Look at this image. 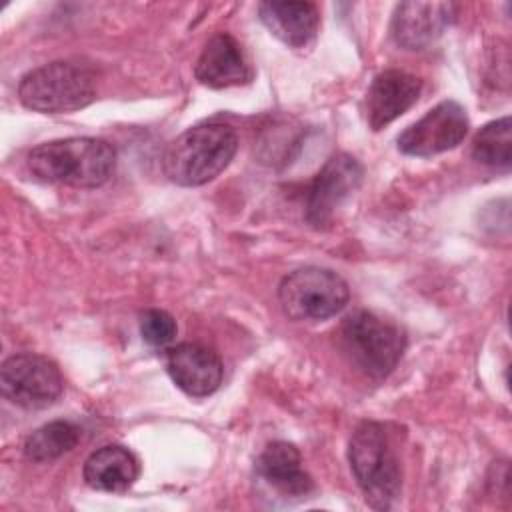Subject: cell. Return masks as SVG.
I'll return each instance as SVG.
<instances>
[{"instance_id":"obj_1","label":"cell","mask_w":512,"mask_h":512,"mask_svg":"<svg viewBox=\"0 0 512 512\" xmlns=\"http://www.w3.org/2000/svg\"><path fill=\"white\" fill-rule=\"evenodd\" d=\"M28 168L48 184L98 188L116 170V150L110 142L92 136L50 140L30 150Z\"/></svg>"},{"instance_id":"obj_2","label":"cell","mask_w":512,"mask_h":512,"mask_svg":"<svg viewBox=\"0 0 512 512\" xmlns=\"http://www.w3.org/2000/svg\"><path fill=\"white\" fill-rule=\"evenodd\" d=\"M238 150L236 132L222 122L184 130L162 154L164 176L178 186H202L214 180Z\"/></svg>"},{"instance_id":"obj_3","label":"cell","mask_w":512,"mask_h":512,"mask_svg":"<svg viewBox=\"0 0 512 512\" xmlns=\"http://www.w3.org/2000/svg\"><path fill=\"white\" fill-rule=\"evenodd\" d=\"M350 470L366 502L388 510L402 490V468L390 434L380 422H360L348 442Z\"/></svg>"},{"instance_id":"obj_4","label":"cell","mask_w":512,"mask_h":512,"mask_svg":"<svg viewBox=\"0 0 512 512\" xmlns=\"http://www.w3.org/2000/svg\"><path fill=\"white\" fill-rule=\"evenodd\" d=\"M18 98L26 108L42 114L74 112L96 100V76L76 62H50L20 80Z\"/></svg>"},{"instance_id":"obj_5","label":"cell","mask_w":512,"mask_h":512,"mask_svg":"<svg viewBox=\"0 0 512 512\" xmlns=\"http://www.w3.org/2000/svg\"><path fill=\"white\" fill-rule=\"evenodd\" d=\"M340 340L350 360L372 378L388 376L406 348L404 330L368 310H356L342 320Z\"/></svg>"},{"instance_id":"obj_6","label":"cell","mask_w":512,"mask_h":512,"mask_svg":"<svg viewBox=\"0 0 512 512\" xmlns=\"http://www.w3.org/2000/svg\"><path fill=\"white\" fill-rule=\"evenodd\" d=\"M348 300L346 280L328 268H298L278 286V302L290 320H326L342 312Z\"/></svg>"},{"instance_id":"obj_7","label":"cell","mask_w":512,"mask_h":512,"mask_svg":"<svg viewBox=\"0 0 512 512\" xmlns=\"http://www.w3.org/2000/svg\"><path fill=\"white\" fill-rule=\"evenodd\" d=\"M0 388L4 398L12 404L24 410H42L60 398L64 380L50 358L22 352L2 362Z\"/></svg>"},{"instance_id":"obj_8","label":"cell","mask_w":512,"mask_h":512,"mask_svg":"<svg viewBox=\"0 0 512 512\" xmlns=\"http://www.w3.org/2000/svg\"><path fill=\"white\" fill-rule=\"evenodd\" d=\"M364 176L362 164L350 154H334L326 160L306 192V222L314 228H324L334 220V214L360 188Z\"/></svg>"},{"instance_id":"obj_9","label":"cell","mask_w":512,"mask_h":512,"mask_svg":"<svg viewBox=\"0 0 512 512\" xmlns=\"http://www.w3.org/2000/svg\"><path fill=\"white\" fill-rule=\"evenodd\" d=\"M466 110L456 100H442L398 138V150L408 156L428 158L456 148L468 134Z\"/></svg>"},{"instance_id":"obj_10","label":"cell","mask_w":512,"mask_h":512,"mask_svg":"<svg viewBox=\"0 0 512 512\" xmlns=\"http://www.w3.org/2000/svg\"><path fill=\"white\" fill-rule=\"evenodd\" d=\"M454 2H402L394 8L390 34L404 50L430 48L454 22Z\"/></svg>"},{"instance_id":"obj_11","label":"cell","mask_w":512,"mask_h":512,"mask_svg":"<svg viewBox=\"0 0 512 512\" xmlns=\"http://www.w3.org/2000/svg\"><path fill=\"white\" fill-rule=\"evenodd\" d=\"M166 370L172 382L194 398L214 394L224 378L220 356L198 342H182L168 348Z\"/></svg>"},{"instance_id":"obj_12","label":"cell","mask_w":512,"mask_h":512,"mask_svg":"<svg viewBox=\"0 0 512 512\" xmlns=\"http://www.w3.org/2000/svg\"><path fill=\"white\" fill-rule=\"evenodd\" d=\"M422 80L404 70H384L374 76L364 98V116L372 130H382L402 116L420 96Z\"/></svg>"},{"instance_id":"obj_13","label":"cell","mask_w":512,"mask_h":512,"mask_svg":"<svg viewBox=\"0 0 512 512\" xmlns=\"http://www.w3.org/2000/svg\"><path fill=\"white\" fill-rule=\"evenodd\" d=\"M194 76L200 84L220 90L248 82L252 72L238 40L228 32H218L202 48L194 64Z\"/></svg>"},{"instance_id":"obj_14","label":"cell","mask_w":512,"mask_h":512,"mask_svg":"<svg viewBox=\"0 0 512 512\" xmlns=\"http://www.w3.org/2000/svg\"><path fill=\"white\" fill-rule=\"evenodd\" d=\"M258 16L280 42L292 48L310 44L320 24L318 8L312 2H262Z\"/></svg>"},{"instance_id":"obj_15","label":"cell","mask_w":512,"mask_h":512,"mask_svg":"<svg viewBox=\"0 0 512 512\" xmlns=\"http://www.w3.org/2000/svg\"><path fill=\"white\" fill-rule=\"evenodd\" d=\"M256 472L284 496H306L314 484L302 468V456L290 442L278 440L268 444L256 460Z\"/></svg>"},{"instance_id":"obj_16","label":"cell","mask_w":512,"mask_h":512,"mask_svg":"<svg viewBox=\"0 0 512 512\" xmlns=\"http://www.w3.org/2000/svg\"><path fill=\"white\" fill-rule=\"evenodd\" d=\"M138 458L124 446L108 444L94 450L82 468L84 482L100 492H126L138 478Z\"/></svg>"},{"instance_id":"obj_17","label":"cell","mask_w":512,"mask_h":512,"mask_svg":"<svg viewBox=\"0 0 512 512\" xmlns=\"http://www.w3.org/2000/svg\"><path fill=\"white\" fill-rule=\"evenodd\" d=\"M80 442V428L68 420H54L34 430L24 442V456L32 462H52Z\"/></svg>"},{"instance_id":"obj_18","label":"cell","mask_w":512,"mask_h":512,"mask_svg":"<svg viewBox=\"0 0 512 512\" xmlns=\"http://www.w3.org/2000/svg\"><path fill=\"white\" fill-rule=\"evenodd\" d=\"M472 156L490 168H508L512 160V128L510 116L488 122L474 136Z\"/></svg>"},{"instance_id":"obj_19","label":"cell","mask_w":512,"mask_h":512,"mask_svg":"<svg viewBox=\"0 0 512 512\" xmlns=\"http://www.w3.org/2000/svg\"><path fill=\"white\" fill-rule=\"evenodd\" d=\"M176 332H178L176 320L166 310L150 308L140 316L142 340L154 348L170 346L176 338Z\"/></svg>"}]
</instances>
